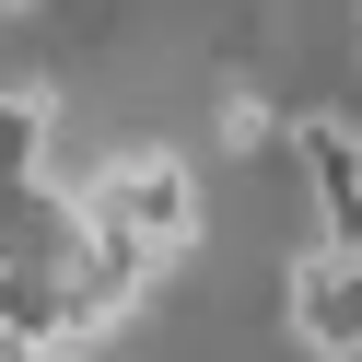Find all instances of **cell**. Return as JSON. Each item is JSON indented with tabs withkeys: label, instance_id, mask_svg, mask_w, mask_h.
<instances>
[{
	"label": "cell",
	"instance_id": "cell-2",
	"mask_svg": "<svg viewBox=\"0 0 362 362\" xmlns=\"http://www.w3.org/2000/svg\"><path fill=\"white\" fill-rule=\"evenodd\" d=\"M281 141H292V164L315 175V199H327V245L362 257V141L339 117H281Z\"/></svg>",
	"mask_w": 362,
	"mask_h": 362
},
{
	"label": "cell",
	"instance_id": "cell-3",
	"mask_svg": "<svg viewBox=\"0 0 362 362\" xmlns=\"http://www.w3.org/2000/svg\"><path fill=\"white\" fill-rule=\"evenodd\" d=\"M211 129H222V152H269V141H281V117H269L257 94H234V105H222Z\"/></svg>",
	"mask_w": 362,
	"mask_h": 362
},
{
	"label": "cell",
	"instance_id": "cell-1",
	"mask_svg": "<svg viewBox=\"0 0 362 362\" xmlns=\"http://www.w3.org/2000/svg\"><path fill=\"white\" fill-rule=\"evenodd\" d=\"M71 211L117 222L141 257H187V234H199V175L175 164V152H117V164H105L94 187L71 199Z\"/></svg>",
	"mask_w": 362,
	"mask_h": 362
}]
</instances>
